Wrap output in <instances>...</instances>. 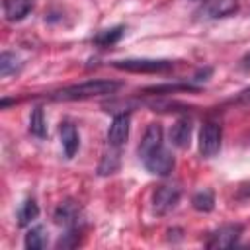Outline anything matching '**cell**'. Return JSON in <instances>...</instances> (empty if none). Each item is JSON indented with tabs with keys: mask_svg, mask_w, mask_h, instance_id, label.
<instances>
[{
	"mask_svg": "<svg viewBox=\"0 0 250 250\" xmlns=\"http://www.w3.org/2000/svg\"><path fill=\"white\" fill-rule=\"evenodd\" d=\"M121 88V82L115 80H86L68 88H62L53 94V100H62V102H74V100H88L94 96H105L113 94L115 90Z\"/></svg>",
	"mask_w": 250,
	"mask_h": 250,
	"instance_id": "cell-1",
	"label": "cell"
},
{
	"mask_svg": "<svg viewBox=\"0 0 250 250\" xmlns=\"http://www.w3.org/2000/svg\"><path fill=\"white\" fill-rule=\"evenodd\" d=\"M111 66L127 72H166L174 66L172 61L168 59H123V61H113Z\"/></svg>",
	"mask_w": 250,
	"mask_h": 250,
	"instance_id": "cell-2",
	"label": "cell"
},
{
	"mask_svg": "<svg viewBox=\"0 0 250 250\" xmlns=\"http://www.w3.org/2000/svg\"><path fill=\"white\" fill-rule=\"evenodd\" d=\"M182 197V188L178 184H162L152 193V209L156 215L170 213Z\"/></svg>",
	"mask_w": 250,
	"mask_h": 250,
	"instance_id": "cell-3",
	"label": "cell"
},
{
	"mask_svg": "<svg viewBox=\"0 0 250 250\" xmlns=\"http://www.w3.org/2000/svg\"><path fill=\"white\" fill-rule=\"evenodd\" d=\"M223 129L215 121H207L199 131V152L205 158H213L221 148Z\"/></svg>",
	"mask_w": 250,
	"mask_h": 250,
	"instance_id": "cell-4",
	"label": "cell"
},
{
	"mask_svg": "<svg viewBox=\"0 0 250 250\" xmlns=\"http://www.w3.org/2000/svg\"><path fill=\"white\" fill-rule=\"evenodd\" d=\"M145 168L150 172V174H156V176H168L172 174L174 166H176V160H174V154L162 145L160 148H156L154 152H150L145 160H143Z\"/></svg>",
	"mask_w": 250,
	"mask_h": 250,
	"instance_id": "cell-5",
	"label": "cell"
},
{
	"mask_svg": "<svg viewBox=\"0 0 250 250\" xmlns=\"http://www.w3.org/2000/svg\"><path fill=\"white\" fill-rule=\"evenodd\" d=\"M240 234H242V225H238V223L223 225L215 232L209 234V240L205 242V246L207 248H230L238 242Z\"/></svg>",
	"mask_w": 250,
	"mask_h": 250,
	"instance_id": "cell-6",
	"label": "cell"
},
{
	"mask_svg": "<svg viewBox=\"0 0 250 250\" xmlns=\"http://www.w3.org/2000/svg\"><path fill=\"white\" fill-rule=\"evenodd\" d=\"M238 12V0H203L201 10L197 12L203 20H219L229 18Z\"/></svg>",
	"mask_w": 250,
	"mask_h": 250,
	"instance_id": "cell-7",
	"label": "cell"
},
{
	"mask_svg": "<svg viewBox=\"0 0 250 250\" xmlns=\"http://www.w3.org/2000/svg\"><path fill=\"white\" fill-rule=\"evenodd\" d=\"M82 219V209L76 201L72 199H64L57 205L55 209V223L57 225H62L66 229H76L78 223Z\"/></svg>",
	"mask_w": 250,
	"mask_h": 250,
	"instance_id": "cell-8",
	"label": "cell"
},
{
	"mask_svg": "<svg viewBox=\"0 0 250 250\" xmlns=\"http://www.w3.org/2000/svg\"><path fill=\"white\" fill-rule=\"evenodd\" d=\"M129 127H131V117L129 113H117L107 129V143L111 146H121L127 137H129Z\"/></svg>",
	"mask_w": 250,
	"mask_h": 250,
	"instance_id": "cell-9",
	"label": "cell"
},
{
	"mask_svg": "<svg viewBox=\"0 0 250 250\" xmlns=\"http://www.w3.org/2000/svg\"><path fill=\"white\" fill-rule=\"evenodd\" d=\"M162 137H164L162 125H160V123H150V125L146 127L143 139H141V145H139V158L145 160L150 152H154L156 148H160V146H162Z\"/></svg>",
	"mask_w": 250,
	"mask_h": 250,
	"instance_id": "cell-10",
	"label": "cell"
},
{
	"mask_svg": "<svg viewBox=\"0 0 250 250\" xmlns=\"http://www.w3.org/2000/svg\"><path fill=\"white\" fill-rule=\"evenodd\" d=\"M191 129H193L191 119L180 117L172 125V129H170V141H172V145L178 146V148H188L189 146V141H191Z\"/></svg>",
	"mask_w": 250,
	"mask_h": 250,
	"instance_id": "cell-11",
	"label": "cell"
},
{
	"mask_svg": "<svg viewBox=\"0 0 250 250\" xmlns=\"http://www.w3.org/2000/svg\"><path fill=\"white\" fill-rule=\"evenodd\" d=\"M59 135H61V145L64 148L66 158H72L76 154L78 146H80V137H78L76 127L70 121H62L61 127H59Z\"/></svg>",
	"mask_w": 250,
	"mask_h": 250,
	"instance_id": "cell-12",
	"label": "cell"
},
{
	"mask_svg": "<svg viewBox=\"0 0 250 250\" xmlns=\"http://www.w3.org/2000/svg\"><path fill=\"white\" fill-rule=\"evenodd\" d=\"M33 10V0H4V16L10 21L23 20Z\"/></svg>",
	"mask_w": 250,
	"mask_h": 250,
	"instance_id": "cell-13",
	"label": "cell"
},
{
	"mask_svg": "<svg viewBox=\"0 0 250 250\" xmlns=\"http://www.w3.org/2000/svg\"><path fill=\"white\" fill-rule=\"evenodd\" d=\"M37 217H39V205H37V201L35 199H25L23 205L20 207V211H18V225L20 227H27Z\"/></svg>",
	"mask_w": 250,
	"mask_h": 250,
	"instance_id": "cell-14",
	"label": "cell"
},
{
	"mask_svg": "<svg viewBox=\"0 0 250 250\" xmlns=\"http://www.w3.org/2000/svg\"><path fill=\"white\" fill-rule=\"evenodd\" d=\"M191 205H193V209L199 211V213H209V211H213V207H215V195H213V191H211V189H199L197 193H193Z\"/></svg>",
	"mask_w": 250,
	"mask_h": 250,
	"instance_id": "cell-15",
	"label": "cell"
},
{
	"mask_svg": "<svg viewBox=\"0 0 250 250\" xmlns=\"http://www.w3.org/2000/svg\"><path fill=\"white\" fill-rule=\"evenodd\" d=\"M23 246L27 250H41L47 246V234L43 230V227H33L27 230L25 238H23Z\"/></svg>",
	"mask_w": 250,
	"mask_h": 250,
	"instance_id": "cell-16",
	"label": "cell"
},
{
	"mask_svg": "<svg viewBox=\"0 0 250 250\" xmlns=\"http://www.w3.org/2000/svg\"><path fill=\"white\" fill-rule=\"evenodd\" d=\"M21 64H23V62H21L14 53L4 51V53L0 55V76L6 78V76H10V74L20 72V70H21Z\"/></svg>",
	"mask_w": 250,
	"mask_h": 250,
	"instance_id": "cell-17",
	"label": "cell"
},
{
	"mask_svg": "<svg viewBox=\"0 0 250 250\" xmlns=\"http://www.w3.org/2000/svg\"><path fill=\"white\" fill-rule=\"evenodd\" d=\"M29 133L39 139L47 137V121H45V113L41 107H35L29 115Z\"/></svg>",
	"mask_w": 250,
	"mask_h": 250,
	"instance_id": "cell-18",
	"label": "cell"
},
{
	"mask_svg": "<svg viewBox=\"0 0 250 250\" xmlns=\"http://www.w3.org/2000/svg\"><path fill=\"white\" fill-rule=\"evenodd\" d=\"M117 168H119V150L115 146V150L104 154V158H102V162L98 166V174L100 176H107V174H113Z\"/></svg>",
	"mask_w": 250,
	"mask_h": 250,
	"instance_id": "cell-19",
	"label": "cell"
},
{
	"mask_svg": "<svg viewBox=\"0 0 250 250\" xmlns=\"http://www.w3.org/2000/svg\"><path fill=\"white\" fill-rule=\"evenodd\" d=\"M121 35H123V27H121V25H117V27H111V29H104V31H100V33L94 37V43H96V45H100V47H107V45L117 43V41L121 39Z\"/></svg>",
	"mask_w": 250,
	"mask_h": 250,
	"instance_id": "cell-20",
	"label": "cell"
},
{
	"mask_svg": "<svg viewBox=\"0 0 250 250\" xmlns=\"http://www.w3.org/2000/svg\"><path fill=\"white\" fill-rule=\"evenodd\" d=\"M80 242V232H78V227L76 229H68V232L64 236L59 238L57 242V248H72Z\"/></svg>",
	"mask_w": 250,
	"mask_h": 250,
	"instance_id": "cell-21",
	"label": "cell"
},
{
	"mask_svg": "<svg viewBox=\"0 0 250 250\" xmlns=\"http://www.w3.org/2000/svg\"><path fill=\"white\" fill-rule=\"evenodd\" d=\"M176 90H195V86H191V84H164V86H152V88H146L145 92L162 94V92H176Z\"/></svg>",
	"mask_w": 250,
	"mask_h": 250,
	"instance_id": "cell-22",
	"label": "cell"
},
{
	"mask_svg": "<svg viewBox=\"0 0 250 250\" xmlns=\"http://www.w3.org/2000/svg\"><path fill=\"white\" fill-rule=\"evenodd\" d=\"M238 98H240V100H250V88H246V90H242Z\"/></svg>",
	"mask_w": 250,
	"mask_h": 250,
	"instance_id": "cell-23",
	"label": "cell"
},
{
	"mask_svg": "<svg viewBox=\"0 0 250 250\" xmlns=\"http://www.w3.org/2000/svg\"><path fill=\"white\" fill-rule=\"evenodd\" d=\"M242 66H244V68H250V53L244 55V59H242Z\"/></svg>",
	"mask_w": 250,
	"mask_h": 250,
	"instance_id": "cell-24",
	"label": "cell"
},
{
	"mask_svg": "<svg viewBox=\"0 0 250 250\" xmlns=\"http://www.w3.org/2000/svg\"><path fill=\"white\" fill-rule=\"evenodd\" d=\"M197 2H201V0H197Z\"/></svg>",
	"mask_w": 250,
	"mask_h": 250,
	"instance_id": "cell-25",
	"label": "cell"
}]
</instances>
